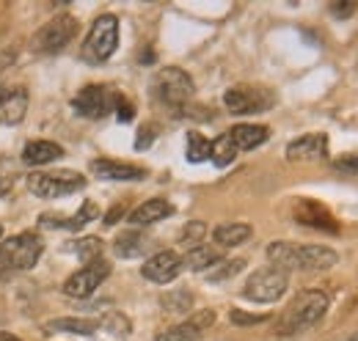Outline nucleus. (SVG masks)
Returning a JSON list of instances; mask_svg holds the SVG:
<instances>
[{"label":"nucleus","mask_w":358,"mask_h":341,"mask_svg":"<svg viewBox=\"0 0 358 341\" xmlns=\"http://www.w3.org/2000/svg\"><path fill=\"white\" fill-rule=\"evenodd\" d=\"M116 119L122 122V124H127V122H133V116H135V108H133V102H127L122 94L116 96Z\"/></svg>","instance_id":"37"},{"label":"nucleus","mask_w":358,"mask_h":341,"mask_svg":"<svg viewBox=\"0 0 358 341\" xmlns=\"http://www.w3.org/2000/svg\"><path fill=\"white\" fill-rule=\"evenodd\" d=\"M75 34H78V20H75L72 14H58V17H52L47 25H42V28L36 31L31 47H34L36 52L52 55V52H61L66 44L72 42Z\"/></svg>","instance_id":"9"},{"label":"nucleus","mask_w":358,"mask_h":341,"mask_svg":"<svg viewBox=\"0 0 358 341\" xmlns=\"http://www.w3.org/2000/svg\"><path fill=\"white\" fill-rule=\"evenodd\" d=\"M58 157H64V149L52 140H31L22 149V163L25 166H47Z\"/></svg>","instance_id":"21"},{"label":"nucleus","mask_w":358,"mask_h":341,"mask_svg":"<svg viewBox=\"0 0 358 341\" xmlns=\"http://www.w3.org/2000/svg\"><path fill=\"white\" fill-rule=\"evenodd\" d=\"M25 113H28V91L22 85L3 88V94H0V124L14 127L25 119Z\"/></svg>","instance_id":"17"},{"label":"nucleus","mask_w":358,"mask_h":341,"mask_svg":"<svg viewBox=\"0 0 358 341\" xmlns=\"http://www.w3.org/2000/svg\"><path fill=\"white\" fill-rule=\"evenodd\" d=\"M251 234H254V228H251L248 223H221V226L213 231V240H215V245H221V248H234V245H243Z\"/></svg>","instance_id":"24"},{"label":"nucleus","mask_w":358,"mask_h":341,"mask_svg":"<svg viewBox=\"0 0 358 341\" xmlns=\"http://www.w3.org/2000/svg\"><path fill=\"white\" fill-rule=\"evenodd\" d=\"M157 341H201V331L193 322H182V325L169 328L166 333H160Z\"/></svg>","instance_id":"30"},{"label":"nucleus","mask_w":358,"mask_h":341,"mask_svg":"<svg viewBox=\"0 0 358 341\" xmlns=\"http://www.w3.org/2000/svg\"><path fill=\"white\" fill-rule=\"evenodd\" d=\"M229 319H231L234 325H259V322L268 319V314H245V311H240V308H231V311H229Z\"/></svg>","instance_id":"34"},{"label":"nucleus","mask_w":358,"mask_h":341,"mask_svg":"<svg viewBox=\"0 0 358 341\" xmlns=\"http://www.w3.org/2000/svg\"><path fill=\"white\" fill-rule=\"evenodd\" d=\"M149 248H152V240L143 231H138V228H127V231H122L113 240V254L119 256V259H138V256L146 254Z\"/></svg>","instance_id":"20"},{"label":"nucleus","mask_w":358,"mask_h":341,"mask_svg":"<svg viewBox=\"0 0 358 341\" xmlns=\"http://www.w3.org/2000/svg\"><path fill=\"white\" fill-rule=\"evenodd\" d=\"M292 217H295V223H301V226H309V228H317V231H328V234H339V220L328 212V207H322V204L314 201V198H301V201H295Z\"/></svg>","instance_id":"12"},{"label":"nucleus","mask_w":358,"mask_h":341,"mask_svg":"<svg viewBox=\"0 0 358 341\" xmlns=\"http://www.w3.org/2000/svg\"><path fill=\"white\" fill-rule=\"evenodd\" d=\"M96 217H99V207H96L94 201H83V207H80L75 215L45 212L42 217H39V226H42V228H50V231H55V228H69V231H78V228H83L86 223L96 220Z\"/></svg>","instance_id":"15"},{"label":"nucleus","mask_w":358,"mask_h":341,"mask_svg":"<svg viewBox=\"0 0 358 341\" xmlns=\"http://www.w3.org/2000/svg\"><path fill=\"white\" fill-rule=\"evenodd\" d=\"M289 286V273L270 264L262 270H254L243 286V298L254 300V303H275L278 298H284Z\"/></svg>","instance_id":"7"},{"label":"nucleus","mask_w":358,"mask_h":341,"mask_svg":"<svg viewBox=\"0 0 358 341\" xmlns=\"http://www.w3.org/2000/svg\"><path fill=\"white\" fill-rule=\"evenodd\" d=\"M116 96H119V91H113V88H108V85L91 83V85H83V88L75 94L72 108H75V113L83 116V119H105V116L116 108Z\"/></svg>","instance_id":"10"},{"label":"nucleus","mask_w":358,"mask_h":341,"mask_svg":"<svg viewBox=\"0 0 358 341\" xmlns=\"http://www.w3.org/2000/svg\"><path fill=\"white\" fill-rule=\"evenodd\" d=\"M210 154H213V143L201 135V132H187V140H185V157H187V163H204V160H210Z\"/></svg>","instance_id":"26"},{"label":"nucleus","mask_w":358,"mask_h":341,"mask_svg":"<svg viewBox=\"0 0 358 341\" xmlns=\"http://www.w3.org/2000/svg\"><path fill=\"white\" fill-rule=\"evenodd\" d=\"M221 261V251L210 248V245H193L187 254L182 256V267L193 270V273H207Z\"/></svg>","instance_id":"23"},{"label":"nucleus","mask_w":358,"mask_h":341,"mask_svg":"<svg viewBox=\"0 0 358 341\" xmlns=\"http://www.w3.org/2000/svg\"><path fill=\"white\" fill-rule=\"evenodd\" d=\"M14 187V168L8 160H0V196H8Z\"/></svg>","instance_id":"35"},{"label":"nucleus","mask_w":358,"mask_h":341,"mask_svg":"<svg viewBox=\"0 0 358 341\" xmlns=\"http://www.w3.org/2000/svg\"><path fill=\"white\" fill-rule=\"evenodd\" d=\"M86 187V176L78 173V170H36L28 176V190L36 196V198H64V196H72L78 190Z\"/></svg>","instance_id":"5"},{"label":"nucleus","mask_w":358,"mask_h":341,"mask_svg":"<svg viewBox=\"0 0 358 341\" xmlns=\"http://www.w3.org/2000/svg\"><path fill=\"white\" fill-rule=\"evenodd\" d=\"M0 341H20V339H14L11 333H0Z\"/></svg>","instance_id":"41"},{"label":"nucleus","mask_w":358,"mask_h":341,"mask_svg":"<svg viewBox=\"0 0 358 341\" xmlns=\"http://www.w3.org/2000/svg\"><path fill=\"white\" fill-rule=\"evenodd\" d=\"M234 157H237V146L231 143V138H229V135H221L218 140H213V154H210V160H213L218 168L231 166V163H234Z\"/></svg>","instance_id":"27"},{"label":"nucleus","mask_w":358,"mask_h":341,"mask_svg":"<svg viewBox=\"0 0 358 341\" xmlns=\"http://www.w3.org/2000/svg\"><path fill=\"white\" fill-rule=\"evenodd\" d=\"M122 215H124V204H119V207H113L110 212L105 215V226H113V223H116V220H119Z\"/></svg>","instance_id":"40"},{"label":"nucleus","mask_w":358,"mask_h":341,"mask_svg":"<svg viewBox=\"0 0 358 341\" xmlns=\"http://www.w3.org/2000/svg\"><path fill=\"white\" fill-rule=\"evenodd\" d=\"M108 275H110V264L105 259H96V261L80 267L78 273H72L64 281V295H69V298H91Z\"/></svg>","instance_id":"11"},{"label":"nucleus","mask_w":358,"mask_h":341,"mask_svg":"<svg viewBox=\"0 0 358 341\" xmlns=\"http://www.w3.org/2000/svg\"><path fill=\"white\" fill-rule=\"evenodd\" d=\"M171 215H174V204L171 201H166V198H149V201H143L141 207H135L133 212L127 215V223H133L135 228H141V226H152L157 220H166Z\"/></svg>","instance_id":"18"},{"label":"nucleus","mask_w":358,"mask_h":341,"mask_svg":"<svg viewBox=\"0 0 358 341\" xmlns=\"http://www.w3.org/2000/svg\"><path fill=\"white\" fill-rule=\"evenodd\" d=\"M116 47H119V20L113 14L96 17L83 42V58L89 64H105L116 52Z\"/></svg>","instance_id":"6"},{"label":"nucleus","mask_w":358,"mask_h":341,"mask_svg":"<svg viewBox=\"0 0 358 341\" xmlns=\"http://www.w3.org/2000/svg\"><path fill=\"white\" fill-rule=\"evenodd\" d=\"M89 170L96 176V179H102V182H138V179H146V168L133 166V163L108 160V157L91 160Z\"/></svg>","instance_id":"14"},{"label":"nucleus","mask_w":358,"mask_h":341,"mask_svg":"<svg viewBox=\"0 0 358 341\" xmlns=\"http://www.w3.org/2000/svg\"><path fill=\"white\" fill-rule=\"evenodd\" d=\"M155 138H157V127H152V124H143V127L138 129V138H135V149H138V152L149 149V146L155 143Z\"/></svg>","instance_id":"36"},{"label":"nucleus","mask_w":358,"mask_h":341,"mask_svg":"<svg viewBox=\"0 0 358 341\" xmlns=\"http://www.w3.org/2000/svg\"><path fill=\"white\" fill-rule=\"evenodd\" d=\"M182 270H185L182 267V256L174 254V251H160V254H155L152 259L143 261L141 275L146 281H152V284H171L174 278H179Z\"/></svg>","instance_id":"13"},{"label":"nucleus","mask_w":358,"mask_h":341,"mask_svg":"<svg viewBox=\"0 0 358 341\" xmlns=\"http://www.w3.org/2000/svg\"><path fill=\"white\" fill-rule=\"evenodd\" d=\"M47 333H75V336H94L99 331V319H86V317H64L52 319L45 325Z\"/></svg>","instance_id":"22"},{"label":"nucleus","mask_w":358,"mask_h":341,"mask_svg":"<svg viewBox=\"0 0 358 341\" xmlns=\"http://www.w3.org/2000/svg\"><path fill=\"white\" fill-rule=\"evenodd\" d=\"M268 259L281 267V270H331L336 267L339 256L336 251L325 248V245H298V242H284V240H275L268 245Z\"/></svg>","instance_id":"1"},{"label":"nucleus","mask_w":358,"mask_h":341,"mask_svg":"<svg viewBox=\"0 0 358 341\" xmlns=\"http://www.w3.org/2000/svg\"><path fill=\"white\" fill-rule=\"evenodd\" d=\"M224 105L234 113V116H251V113H265L275 105L273 91L262 88V85H231L224 94Z\"/></svg>","instance_id":"8"},{"label":"nucleus","mask_w":358,"mask_h":341,"mask_svg":"<svg viewBox=\"0 0 358 341\" xmlns=\"http://www.w3.org/2000/svg\"><path fill=\"white\" fill-rule=\"evenodd\" d=\"M190 322H193V325H196L199 331H204L207 325H213V322H215V314H213L210 308H204V311H199V314H193V319H190Z\"/></svg>","instance_id":"39"},{"label":"nucleus","mask_w":358,"mask_h":341,"mask_svg":"<svg viewBox=\"0 0 358 341\" xmlns=\"http://www.w3.org/2000/svg\"><path fill=\"white\" fill-rule=\"evenodd\" d=\"M99 328H105V331H110V333H116V336H127V333L133 331L130 319H127L124 314H119V311L105 314V317L99 319Z\"/></svg>","instance_id":"31"},{"label":"nucleus","mask_w":358,"mask_h":341,"mask_svg":"<svg viewBox=\"0 0 358 341\" xmlns=\"http://www.w3.org/2000/svg\"><path fill=\"white\" fill-rule=\"evenodd\" d=\"M42 251H45V242H42V237L34 234V231H22V234L8 237V240L0 245V275L31 270V267L39 261Z\"/></svg>","instance_id":"4"},{"label":"nucleus","mask_w":358,"mask_h":341,"mask_svg":"<svg viewBox=\"0 0 358 341\" xmlns=\"http://www.w3.org/2000/svg\"><path fill=\"white\" fill-rule=\"evenodd\" d=\"M350 341H358V333H356V336H353V339H350Z\"/></svg>","instance_id":"42"},{"label":"nucleus","mask_w":358,"mask_h":341,"mask_svg":"<svg viewBox=\"0 0 358 341\" xmlns=\"http://www.w3.org/2000/svg\"><path fill=\"white\" fill-rule=\"evenodd\" d=\"M204 234H207V226L201 220H193V223H187L182 228V237L179 240H182V245H190L193 248V245H201V237Z\"/></svg>","instance_id":"32"},{"label":"nucleus","mask_w":358,"mask_h":341,"mask_svg":"<svg viewBox=\"0 0 358 341\" xmlns=\"http://www.w3.org/2000/svg\"><path fill=\"white\" fill-rule=\"evenodd\" d=\"M160 305H163L166 311H171V314H185V311H190V305H193V295L185 292V289H174V292H169V295L160 298Z\"/></svg>","instance_id":"29"},{"label":"nucleus","mask_w":358,"mask_h":341,"mask_svg":"<svg viewBox=\"0 0 358 341\" xmlns=\"http://www.w3.org/2000/svg\"><path fill=\"white\" fill-rule=\"evenodd\" d=\"M231 138V143L237 146V152H251L262 143H268L270 138V129L265 124H237L226 132Z\"/></svg>","instance_id":"19"},{"label":"nucleus","mask_w":358,"mask_h":341,"mask_svg":"<svg viewBox=\"0 0 358 341\" xmlns=\"http://www.w3.org/2000/svg\"><path fill=\"white\" fill-rule=\"evenodd\" d=\"M328 154V135L322 132H309L301 135L298 140H292L287 146V157L292 163H303V160H325Z\"/></svg>","instance_id":"16"},{"label":"nucleus","mask_w":358,"mask_h":341,"mask_svg":"<svg viewBox=\"0 0 358 341\" xmlns=\"http://www.w3.org/2000/svg\"><path fill=\"white\" fill-rule=\"evenodd\" d=\"M193 91L196 85L190 80V75L179 66H166L155 75L152 80V94L160 105H166L174 116H185V110L190 108V99H193Z\"/></svg>","instance_id":"3"},{"label":"nucleus","mask_w":358,"mask_h":341,"mask_svg":"<svg viewBox=\"0 0 358 341\" xmlns=\"http://www.w3.org/2000/svg\"><path fill=\"white\" fill-rule=\"evenodd\" d=\"M356 8H358V3H353V0H339V3H334V6H331L334 17H350Z\"/></svg>","instance_id":"38"},{"label":"nucleus","mask_w":358,"mask_h":341,"mask_svg":"<svg viewBox=\"0 0 358 341\" xmlns=\"http://www.w3.org/2000/svg\"><path fill=\"white\" fill-rule=\"evenodd\" d=\"M69 254H75L80 261H86V264H91V261H96V259H102V240L99 237H83V240H75V242H66L64 245Z\"/></svg>","instance_id":"25"},{"label":"nucleus","mask_w":358,"mask_h":341,"mask_svg":"<svg viewBox=\"0 0 358 341\" xmlns=\"http://www.w3.org/2000/svg\"><path fill=\"white\" fill-rule=\"evenodd\" d=\"M331 168L342 176H350V179H358V154H342L331 163Z\"/></svg>","instance_id":"33"},{"label":"nucleus","mask_w":358,"mask_h":341,"mask_svg":"<svg viewBox=\"0 0 358 341\" xmlns=\"http://www.w3.org/2000/svg\"><path fill=\"white\" fill-rule=\"evenodd\" d=\"M328 303H331V300H328V295H325L322 289H306V292H301L298 298L287 305V311L281 314L275 331H278L281 336H292V333H298V331L312 328V325H317V322L325 317Z\"/></svg>","instance_id":"2"},{"label":"nucleus","mask_w":358,"mask_h":341,"mask_svg":"<svg viewBox=\"0 0 358 341\" xmlns=\"http://www.w3.org/2000/svg\"><path fill=\"white\" fill-rule=\"evenodd\" d=\"M245 267V259H231V261H218L215 264V270H207V281H213V284H221L226 278H234L240 270Z\"/></svg>","instance_id":"28"},{"label":"nucleus","mask_w":358,"mask_h":341,"mask_svg":"<svg viewBox=\"0 0 358 341\" xmlns=\"http://www.w3.org/2000/svg\"><path fill=\"white\" fill-rule=\"evenodd\" d=\"M0 94H3V88H0Z\"/></svg>","instance_id":"43"}]
</instances>
